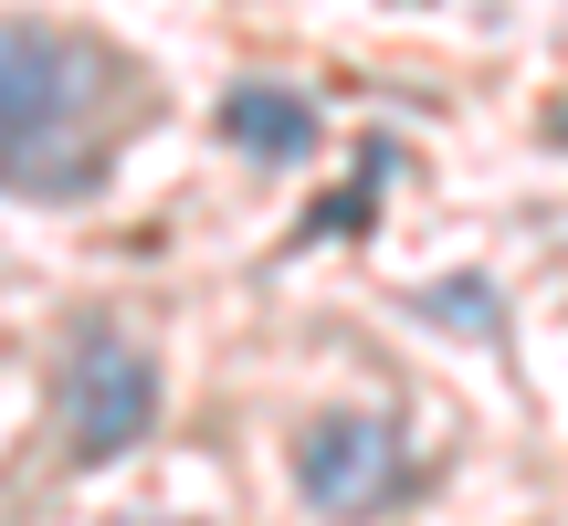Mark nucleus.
Masks as SVG:
<instances>
[{"instance_id": "nucleus-1", "label": "nucleus", "mask_w": 568, "mask_h": 526, "mask_svg": "<svg viewBox=\"0 0 568 526\" xmlns=\"http://www.w3.org/2000/svg\"><path fill=\"white\" fill-rule=\"evenodd\" d=\"M116 159V63L84 32L0 21V190L84 201Z\"/></svg>"}, {"instance_id": "nucleus-2", "label": "nucleus", "mask_w": 568, "mask_h": 526, "mask_svg": "<svg viewBox=\"0 0 568 526\" xmlns=\"http://www.w3.org/2000/svg\"><path fill=\"white\" fill-rule=\"evenodd\" d=\"M53 411H63L74 464H116V453H138V432L159 422V358H148L126 326L84 316L74 347H63V368H53Z\"/></svg>"}, {"instance_id": "nucleus-3", "label": "nucleus", "mask_w": 568, "mask_h": 526, "mask_svg": "<svg viewBox=\"0 0 568 526\" xmlns=\"http://www.w3.org/2000/svg\"><path fill=\"white\" fill-rule=\"evenodd\" d=\"M295 495L326 526H379L410 495V443L389 411H316L295 432Z\"/></svg>"}, {"instance_id": "nucleus-4", "label": "nucleus", "mask_w": 568, "mask_h": 526, "mask_svg": "<svg viewBox=\"0 0 568 526\" xmlns=\"http://www.w3.org/2000/svg\"><path fill=\"white\" fill-rule=\"evenodd\" d=\"M222 138L243 148V159H305V148H316V105H305L295 84H232L222 95Z\"/></svg>"}, {"instance_id": "nucleus-5", "label": "nucleus", "mask_w": 568, "mask_h": 526, "mask_svg": "<svg viewBox=\"0 0 568 526\" xmlns=\"http://www.w3.org/2000/svg\"><path fill=\"white\" fill-rule=\"evenodd\" d=\"M432 305H443V316H474V326H495V295H485V284H432Z\"/></svg>"}]
</instances>
